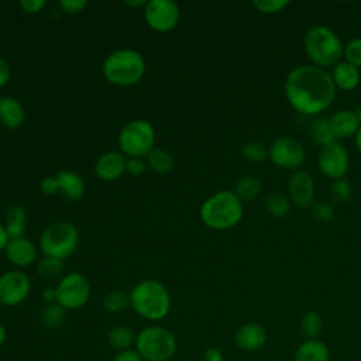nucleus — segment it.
Segmentation results:
<instances>
[{"mask_svg": "<svg viewBox=\"0 0 361 361\" xmlns=\"http://www.w3.org/2000/svg\"><path fill=\"white\" fill-rule=\"evenodd\" d=\"M309 134H310L312 141L322 148L329 144L336 142V137L333 135L329 120H326V118L313 120L310 124V128H309Z\"/></svg>", "mask_w": 361, "mask_h": 361, "instance_id": "26", "label": "nucleus"}, {"mask_svg": "<svg viewBox=\"0 0 361 361\" xmlns=\"http://www.w3.org/2000/svg\"><path fill=\"white\" fill-rule=\"evenodd\" d=\"M285 96L295 110L314 116L333 103L336 86L326 69L316 65H300L288 73Z\"/></svg>", "mask_w": 361, "mask_h": 361, "instance_id": "1", "label": "nucleus"}, {"mask_svg": "<svg viewBox=\"0 0 361 361\" xmlns=\"http://www.w3.org/2000/svg\"><path fill=\"white\" fill-rule=\"evenodd\" d=\"M66 317V310L58 305V303H49L45 305V307L41 312V323L45 329L54 330L58 329Z\"/></svg>", "mask_w": 361, "mask_h": 361, "instance_id": "30", "label": "nucleus"}, {"mask_svg": "<svg viewBox=\"0 0 361 361\" xmlns=\"http://www.w3.org/2000/svg\"><path fill=\"white\" fill-rule=\"evenodd\" d=\"M39 188L42 190V193L45 195H55L56 192H59V185L55 176H45L42 178Z\"/></svg>", "mask_w": 361, "mask_h": 361, "instance_id": "41", "label": "nucleus"}, {"mask_svg": "<svg viewBox=\"0 0 361 361\" xmlns=\"http://www.w3.org/2000/svg\"><path fill=\"white\" fill-rule=\"evenodd\" d=\"M130 305L140 317L159 322L169 314L172 299L164 283L155 279H142L130 290Z\"/></svg>", "mask_w": 361, "mask_h": 361, "instance_id": "2", "label": "nucleus"}, {"mask_svg": "<svg viewBox=\"0 0 361 361\" xmlns=\"http://www.w3.org/2000/svg\"><path fill=\"white\" fill-rule=\"evenodd\" d=\"M145 59L141 52L130 48H120L110 52L102 63L104 79L120 87L137 85L145 73Z\"/></svg>", "mask_w": 361, "mask_h": 361, "instance_id": "3", "label": "nucleus"}, {"mask_svg": "<svg viewBox=\"0 0 361 361\" xmlns=\"http://www.w3.org/2000/svg\"><path fill=\"white\" fill-rule=\"evenodd\" d=\"M147 169V162H144L141 158H127L126 164V172H128L133 176L142 175Z\"/></svg>", "mask_w": 361, "mask_h": 361, "instance_id": "40", "label": "nucleus"}, {"mask_svg": "<svg viewBox=\"0 0 361 361\" xmlns=\"http://www.w3.org/2000/svg\"><path fill=\"white\" fill-rule=\"evenodd\" d=\"M62 272V261L51 257H44L37 264V274L44 281H54Z\"/></svg>", "mask_w": 361, "mask_h": 361, "instance_id": "32", "label": "nucleus"}, {"mask_svg": "<svg viewBox=\"0 0 361 361\" xmlns=\"http://www.w3.org/2000/svg\"><path fill=\"white\" fill-rule=\"evenodd\" d=\"M331 79L334 86L341 90H353L360 83V71L354 65L348 63L347 61L338 62L334 65L331 72Z\"/></svg>", "mask_w": 361, "mask_h": 361, "instance_id": "22", "label": "nucleus"}, {"mask_svg": "<svg viewBox=\"0 0 361 361\" xmlns=\"http://www.w3.org/2000/svg\"><path fill=\"white\" fill-rule=\"evenodd\" d=\"M288 190L290 203L299 209L312 207L314 203V182L313 178L305 171H296L290 175Z\"/></svg>", "mask_w": 361, "mask_h": 361, "instance_id": "14", "label": "nucleus"}, {"mask_svg": "<svg viewBox=\"0 0 361 361\" xmlns=\"http://www.w3.org/2000/svg\"><path fill=\"white\" fill-rule=\"evenodd\" d=\"M55 178L59 185V192L65 199L76 202L85 195V180L76 172L61 171L55 175Z\"/></svg>", "mask_w": 361, "mask_h": 361, "instance_id": "21", "label": "nucleus"}, {"mask_svg": "<svg viewBox=\"0 0 361 361\" xmlns=\"http://www.w3.org/2000/svg\"><path fill=\"white\" fill-rule=\"evenodd\" d=\"M293 361H330V350L320 338H306L295 350Z\"/></svg>", "mask_w": 361, "mask_h": 361, "instance_id": "20", "label": "nucleus"}, {"mask_svg": "<svg viewBox=\"0 0 361 361\" xmlns=\"http://www.w3.org/2000/svg\"><path fill=\"white\" fill-rule=\"evenodd\" d=\"M7 341V329L6 326L0 322V347H3Z\"/></svg>", "mask_w": 361, "mask_h": 361, "instance_id": "48", "label": "nucleus"}, {"mask_svg": "<svg viewBox=\"0 0 361 361\" xmlns=\"http://www.w3.org/2000/svg\"><path fill=\"white\" fill-rule=\"evenodd\" d=\"M299 327L306 338H319L323 330V319L316 310H309L300 317Z\"/></svg>", "mask_w": 361, "mask_h": 361, "instance_id": "28", "label": "nucleus"}, {"mask_svg": "<svg viewBox=\"0 0 361 361\" xmlns=\"http://www.w3.org/2000/svg\"><path fill=\"white\" fill-rule=\"evenodd\" d=\"M173 155L164 148H154L147 155V165L157 173H168L173 168Z\"/></svg>", "mask_w": 361, "mask_h": 361, "instance_id": "25", "label": "nucleus"}, {"mask_svg": "<svg viewBox=\"0 0 361 361\" xmlns=\"http://www.w3.org/2000/svg\"><path fill=\"white\" fill-rule=\"evenodd\" d=\"M30 292L31 279L24 271L11 269L0 275V306H18L27 300Z\"/></svg>", "mask_w": 361, "mask_h": 361, "instance_id": "11", "label": "nucleus"}, {"mask_svg": "<svg viewBox=\"0 0 361 361\" xmlns=\"http://www.w3.org/2000/svg\"><path fill=\"white\" fill-rule=\"evenodd\" d=\"M25 110L20 100L13 96L0 97V124L8 130H16L23 126Z\"/></svg>", "mask_w": 361, "mask_h": 361, "instance_id": "18", "label": "nucleus"}, {"mask_svg": "<svg viewBox=\"0 0 361 361\" xmlns=\"http://www.w3.org/2000/svg\"><path fill=\"white\" fill-rule=\"evenodd\" d=\"M271 161L283 169H299L305 164V148L292 137H279L268 148Z\"/></svg>", "mask_w": 361, "mask_h": 361, "instance_id": "12", "label": "nucleus"}, {"mask_svg": "<svg viewBox=\"0 0 361 361\" xmlns=\"http://www.w3.org/2000/svg\"><path fill=\"white\" fill-rule=\"evenodd\" d=\"M350 158L347 149L340 142H333L323 147L319 152L317 165L320 172L330 179H341L348 169Z\"/></svg>", "mask_w": 361, "mask_h": 361, "instance_id": "13", "label": "nucleus"}, {"mask_svg": "<svg viewBox=\"0 0 361 361\" xmlns=\"http://www.w3.org/2000/svg\"><path fill=\"white\" fill-rule=\"evenodd\" d=\"M241 217L243 202L231 190L216 192L200 206V220L212 230H230L240 223Z\"/></svg>", "mask_w": 361, "mask_h": 361, "instance_id": "4", "label": "nucleus"}, {"mask_svg": "<svg viewBox=\"0 0 361 361\" xmlns=\"http://www.w3.org/2000/svg\"><path fill=\"white\" fill-rule=\"evenodd\" d=\"M124 4L127 6V7H131V8H144L145 7V4H147V1H144V0H126L124 1Z\"/></svg>", "mask_w": 361, "mask_h": 361, "instance_id": "47", "label": "nucleus"}, {"mask_svg": "<svg viewBox=\"0 0 361 361\" xmlns=\"http://www.w3.org/2000/svg\"><path fill=\"white\" fill-rule=\"evenodd\" d=\"M8 241H10V237H8V234H7V231H6L4 226H3V223H0V252L6 250Z\"/></svg>", "mask_w": 361, "mask_h": 361, "instance_id": "46", "label": "nucleus"}, {"mask_svg": "<svg viewBox=\"0 0 361 361\" xmlns=\"http://www.w3.org/2000/svg\"><path fill=\"white\" fill-rule=\"evenodd\" d=\"M330 128L333 131V135L337 138H348L351 135H355L358 128L361 127L358 123V118L353 110H338L331 114L329 118Z\"/></svg>", "mask_w": 361, "mask_h": 361, "instance_id": "19", "label": "nucleus"}, {"mask_svg": "<svg viewBox=\"0 0 361 361\" xmlns=\"http://www.w3.org/2000/svg\"><path fill=\"white\" fill-rule=\"evenodd\" d=\"M344 58L348 63L355 68H361V38H354L348 41L344 47Z\"/></svg>", "mask_w": 361, "mask_h": 361, "instance_id": "35", "label": "nucleus"}, {"mask_svg": "<svg viewBox=\"0 0 361 361\" xmlns=\"http://www.w3.org/2000/svg\"><path fill=\"white\" fill-rule=\"evenodd\" d=\"M355 145H357L358 151L361 152V127L358 128V131H357V134H355Z\"/></svg>", "mask_w": 361, "mask_h": 361, "instance_id": "49", "label": "nucleus"}, {"mask_svg": "<svg viewBox=\"0 0 361 361\" xmlns=\"http://www.w3.org/2000/svg\"><path fill=\"white\" fill-rule=\"evenodd\" d=\"M111 361H144V360L135 351V348H130V350H126V351L116 353V355L113 357Z\"/></svg>", "mask_w": 361, "mask_h": 361, "instance_id": "42", "label": "nucleus"}, {"mask_svg": "<svg viewBox=\"0 0 361 361\" xmlns=\"http://www.w3.org/2000/svg\"><path fill=\"white\" fill-rule=\"evenodd\" d=\"M305 51L319 68L334 66L344 54V47L337 34L326 25H314L307 30L303 39Z\"/></svg>", "mask_w": 361, "mask_h": 361, "instance_id": "6", "label": "nucleus"}, {"mask_svg": "<svg viewBox=\"0 0 361 361\" xmlns=\"http://www.w3.org/2000/svg\"><path fill=\"white\" fill-rule=\"evenodd\" d=\"M4 254L8 262L20 269V268H27L35 262L38 250L35 244L27 237H17V238H10L4 250Z\"/></svg>", "mask_w": 361, "mask_h": 361, "instance_id": "15", "label": "nucleus"}, {"mask_svg": "<svg viewBox=\"0 0 361 361\" xmlns=\"http://www.w3.org/2000/svg\"><path fill=\"white\" fill-rule=\"evenodd\" d=\"M117 141L126 158L142 159L155 148V128L148 120L134 118L123 126Z\"/></svg>", "mask_w": 361, "mask_h": 361, "instance_id": "8", "label": "nucleus"}, {"mask_svg": "<svg viewBox=\"0 0 361 361\" xmlns=\"http://www.w3.org/2000/svg\"><path fill=\"white\" fill-rule=\"evenodd\" d=\"M252 6L264 14H275L289 6L288 0H254Z\"/></svg>", "mask_w": 361, "mask_h": 361, "instance_id": "36", "label": "nucleus"}, {"mask_svg": "<svg viewBox=\"0 0 361 361\" xmlns=\"http://www.w3.org/2000/svg\"><path fill=\"white\" fill-rule=\"evenodd\" d=\"M130 293L124 290H110L104 298H103V307L110 312V313H123L130 307Z\"/></svg>", "mask_w": 361, "mask_h": 361, "instance_id": "29", "label": "nucleus"}, {"mask_svg": "<svg viewBox=\"0 0 361 361\" xmlns=\"http://www.w3.org/2000/svg\"><path fill=\"white\" fill-rule=\"evenodd\" d=\"M127 158L118 151H107L102 154L94 164V173L104 182L117 180L126 172Z\"/></svg>", "mask_w": 361, "mask_h": 361, "instance_id": "17", "label": "nucleus"}, {"mask_svg": "<svg viewBox=\"0 0 361 361\" xmlns=\"http://www.w3.org/2000/svg\"><path fill=\"white\" fill-rule=\"evenodd\" d=\"M142 11L147 25L157 32H168L173 30L180 18L179 6L171 0L147 1Z\"/></svg>", "mask_w": 361, "mask_h": 361, "instance_id": "10", "label": "nucleus"}, {"mask_svg": "<svg viewBox=\"0 0 361 361\" xmlns=\"http://www.w3.org/2000/svg\"><path fill=\"white\" fill-rule=\"evenodd\" d=\"M350 196H351V186L347 179L344 178L337 179L330 186V197L336 203H345L350 199Z\"/></svg>", "mask_w": 361, "mask_h": 361, "instance_id": "34", "label": "nucleus"}, {"mask_svg": "<svg viewBox=\"0 0 361 361\" xmlns=\"http://www.w3.org/2000/svg\"><path fill=\"white\" fill-rule=\"evenodd\" d=\"M259 190H261V182L258 178L252 175H245L240 178L234 188V193L241 202L254 200L259 195Z\"/></svg>", "mask_w": 361, "mask_h": 361, "instance_id": "27", "label": "nucleus"}, {"mask_svg": "<svg viewBox=\"0 0 361 361\" xmlns=\"http://www.w3.org/2000/svg\"><path fill=\"white\" fill-rule=\"evenodd\" d=\"M18 6L25 14H38L45 8L47 1L45 0H20Z\"/></svg>", "mask_w": 361, "mask_h": 361, "instance_id": "39", "label": "nucleus"}, {"mask_svg": "<svg viewBox=\"0 0 361 361\" xmlns=\"http://www.w3.org/2000/svg\"><path fill=\"white\" fill-rule=\"evenodd\" d=\"M134 348L144 361H169L176 354L178 340L172 330L151 324L137 333Z\"/></svg>", "mask_w": 361, "mask_h": 361, "instance_id": "5", "label": "nucleus"}, {"mask_svg": "<svg viewBox=\"0 0 361 361\" xmlns=\"http://www.w3.org/2000/svg\"><path fill=\"white\" fill-rule=\"evenodd\" d=\"M3 226L8 234L10 238L24 237L25 228H27V212L23 206H11L6 214Z\"/></svg>", "mask_w": 361, "mask_h": 361, "instance_id": "23", "label": "nucleus"}, {"mask_svg": "<svg viewBox=\"0 0 361 361\" xmlns=\"http://www.w3.org/2000/svg\"><path fill=\"white\" fill-rule=\"evenodd\" d=\"M312 216L319 223H330L334 217V210L326 202H316L312 204Z\"/></svg>", "mask_w": 361, "mask_h": 361, "instance_id": "37", "label": "nucleus"}, {"mask_svg": "<svg viewBox=\"0 0 361 361\" xmlns=\"http://www.w3.org/2000/svg\"><path fill=\"white\" fill-rule=\"evenodd\" d=\"M87 6L86 0H61L58 3L59 11L65 14H79L82 13Z\"/></svg>", "mask_w": 361, "mask_h": 361, "instance_id": "38", "label": "nucleus"}, {"mask_svg": "<svg viewBox=\"0 0 361 361\" xmlns=\"http://www.w3.org/2000/svg\"><path fill=\"white\" fill-rule=\"evenodd\" d=\"M42 300L45 302V305H49V303H56V289L55 288H45L42 290Z\"/></svg>", "mask_w": 361, "mask_h": 361, "instance_id": "45", "label": "nucleus"}, {"mask_svg": "<svg viewBox=\"0 0 361 361\" xmlns=\"http://www.w3.org/2000/svg\"><path fill=\"white\" fill-rule=\"evenodd\" d=\"M202 361H224L223 351L219 347H207L203 353Z\"/></svg>", "mask_w": 361, "mask_h": 361, "instance_id": "43", "label": "nucleus"}, {"mask_svg": "<svg viewBox=\"0 0 361 361\" xmlns=\"http://www.w3.org/2000/svg\"><path fill=\"white\" fill-rule=\"evenodd\" d=\"M354 113H355V116H357V118H358V123H360V126H361V106L357 107V109L354 110Z\"/></svg>", "mask_w": 361, "mask_h": 361, "instance_id": "50", "label": "nucleus"}, {"mask_svg": "<svg viewBox=\"0 0 361 361\" xmlns=\"http://www.w3.org/2000/svg\"><path fill=\"white\" fill-rule=\"evenodd\" d=\"M56 303L65 310H79L90 299L92 288L89 279L80 272L63 275L55 286Z\"/></svg>", "mask_w": 361, "mask_h": 361, "instance_id": "9", "label": "nucleus"}, {"mask_svg": "<svg viewBox=\"0 0 361 361\" xmlns=\"http://www.w3.org/2000/svg\"><path fill=\"white\" fill-rule=\"evenodd\" d=\"M79 245V231L69 221H55L48 224L39 235V250L44 257L63 261L69 258Z\"/></svg>", "mask_w": 361, "mask_h": 361, "instance_id": "7", "label": "nucleus"}, {"mask_svg": "<svg viewBox=\"0 0 361 361\" xmlns=\"http://www.w3.org/2000/svg\"><path fill=\"white\" fill-rule=\"evenodd\" d=\"M267 330L255 322H247L241 324L234 333V344L247 353L261 350L267 343Z\"/></svg>", "mask_w": 361, "mask_h": 361, "instance_id": "16", "label": "nucleus"}, {"mask_svg": "<svg viewBox=\"0 0 361 361\" xmlns=\"http://www.w3.org/2000/svg\"><path fill=\"white\" fill-rule=\"evenodd\" d=\"M265 210L269 216H272L275 219H282L290 210V200L285 195H281V193L271 195L265 200Z\"/></svg>", "mask_w": 361, "mask_h": 361, "instance_id": "31", "label": "nucleus"}, {"mask_svg": "<svg viewBox=\"0 0 361 361\" xmlns=\"http://www.w3.org/2000/svg\"><path fill=\"white\" fill-rule=\"evenodd\" d=\"M243 157L248 162H261L268 157V149L261 141H247L241 148Z\"/></svg>", "mask_w": 361, "mask_h": 361, "instance_id": "33", "label": "nucleus"}, {"mask_svg": "<svg viewBox=\"0 0 361 361\" xmlns=\"http://www.w3.org/2000/svg\"><path fill=\"white\" fill-rule=\"evenodd\" d=\"M11 78V68L6 59L0 56V87L6 86Z\"/></svg>", "mask_w": 361, "mask_h": 361, "instance_id": "44", "label": "nucleus"}, {"mask_svg": "<svg viewBox=\"0 0 361 361\" xmlns=\"http://www.w3.org/2000/svg\"><path fill=\"white\" fill-rule=\"evenodd\" d=\"M135 336L137 333H134V330L130 329L128 326L116 324L107 333V344L117 353L126 351L134 348Z\"/></svg>", "mask_w": 361, "mask_h": 361, "instance_id": "24", "label": "nucleus"}]
</instances>
